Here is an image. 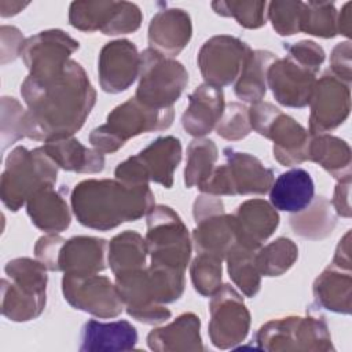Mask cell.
I'll return each mask as SVG.
<instances>
[{
	"label": "cell",
	"mask_w": 352,
	"mask_h": 352,
	"mask_svg": "<svg viewBox=\"0 0 352 352\" xmlns=\"http://www.w3.org/2000/svg\"><path fill=\"white\" fill-rule=\"evenodd\" d=\"M47 271L37 258L33 260L30 257L12 258L4 267V272L10 280L34 293H47Z\"/></svg>",
	"instance_id": "40"
},
{
	"label": "cell",
	"mask_w": 352,
	"mask_h": 352,
	"mask_svg": "<svg viewBox=\"0 0 352 352\" xmlns=\"http://www.w3.org/2000/svg\"><path fill=\"white\" fill-rule=\"evenodd\" d=\"M65 241L58 234H47L37 239L34 256L48 271H58V254Z\"/></svg>",
	"instance_id": "47"
},
{
	"label": "cell",
	"mask_w": 352,
	"mask_h": 352,
	"mask_svg": "<svg viewBox=\"0 0 352 352\" xmlns=\"http://www.w3.org/2000/svg\"><path fill=\"white\" fill-rule=\"evenodd\" d=\"M352 3L348 1L344 4L341 11L337 12V30L338 34H342L345 37H351L352 33Z\"/></svg>",
	"instance_id": "52"
},
{
	"label": "cell",
	"mask_w": 352,
	"mask_h": 352,
	"mask_svg": "<svg viewBox=\"0 0 352 352\" xmlns=\"http://www.w3.org/2000/svg\"><path fill=\"white\" fill-rule=\"evenodd\" d=\"M309 135L327 133L344 124L351 111V85L330 70L315 82L309 102Z\"/></svg>",
	"instance_id": "17"
},
{
	"label": "cell",
	"mask_w": 352,
	"mask_h": 352,
	"mask_svg": "<svg viewBox=\"0 0 352 352\" xmlns=\"http://www.w3.org/2000/svg\"><path fill=\"white\" fill-rule=\"evenodd\" d=\"M148 254L146 239L136 231L126 230L109 242L107 263L114 275L144 268Z\"/></svg>",
	"instance_id": "35"
},
{
	"label": "cell",
	"mask_w": 352,
	"mask_h": 352,
	"mask_svg": "<svg viewBox=\"0 0 352 352\" xmlns=\"http://www.w3.org/2000/svg\"><path fill=\"white\" fill-rule=\"evenodd\" d=\"M59 166L43 146L28 150L15 147L6 158L0 179V198L11 212H18L43 186H55Z\"/></svg>",
	"instance_id": "4"
},
{
	"label": "cell",
	"mask_w": 352,
	"mask_h": 352,
	"mask_svg": "<svg viewBox=\"0 0 352 352\" xmlns=\"http://www.w3.org/2000/svg\"><path fill=\"white\" fill-rule=\"evenodd\" d=\"M180 161V139L170 135L160 136L138 154L120 162L114 176L128 186H148L150 182H154L165 188H170Z\"/></svg>",
	"instance_id": "9"
},
{
	"label": "cell",
	"mask_w": 352,
	"mask_h": 352,
	"mask_svg": "<svg viewBox=\"0 0 352 352\" xmlns=\"http://www.w3.org/2000/svg\"><path fill=\"white\" fill-rule=\"evenodd\" d=\"M173 118V107L164 110L153 109L140 103L133 96L116 106L107 114L106 124L94 128L88 139L92 148L102 154H113L132 138L168 129Z\"/></svg>",
	"instance_id": "3"
},
{
	"label": "cell",
	"mask_w": 352,
	"mask_h": 352,
	"mask_svg": "<svg viewBox=\"0 0 352 352\" xmlns=\"http://www.w3.org/2000/svg\"><path fill=\"white\" fill-rule=\"evenodd\" d=\"M114 276L125 311L132 319L144 324H160L170 319V309L164 304H158L155 300L146 267Z\"/></svg>",
	"instance_id": "18"
},
{
	"label": "cell",
	"mask_w": 352,
	"mask_h": 352,
	"mask_svg": "<svg viewBox=\"0 0 352 352\" xmlns=\"http://www.w3.org/2000/svg\"><path fill=\"white\" fill-rule=\"evenodd\" d=\"M252 131L272 140L274 158L282 166H294L308 161L309 132L293 117L270 102H257L249 107Z\"/></svg>",
	"instance_id": "6"
},
{
	"label": "cell",
	"mask_w": 352,
	"mask_h": 352,
	"mask_svg": "<svg viewBox=\"0 0 352 352\" xmlns=\"http://www.w3.org/2000/svg\"><path fill=\"white\" fill-rule=\"evenodd\" d=\"M221 258L209 253H197L190 265L191 283L197 293L212 297L221 287Z\"/></svg>",
	"instance_id": "41"
},
{
	"label": "cell",
	"mask_w": 352,
	"mask_h": 352,
	"mask_svg": "<svg viewBox=\"0 0 352 352\" xmlns=\"http://www.w3.org/2000/svg\"><path fill=\"white\" fill-rule=\"evenodd\" d=\"M45 153L63 170L76 173H99L104 169V155L85 147L76 138L51 140L43 144Z\"/></svg>",
	"instance_id": "30"
},
{
	"label": "cell",
	"mask_w": 352,
	"mask_h": 352,
	"mask_svg": "<svg viewBox=\"0 0 352 352\" xmlns=\"http://www.w3.org/2000/svg\"><path fill=\"white\" fill-rule=\"evenodd\" d=\"M70 205L81 226L109 231L147 216L155 201L148 186H128L117 179H87L74 186Z\"/></svg>",
	"instance_id": "2"
},
{
	"label": "cell",
	"mask_w": 352,
	"mask_h": 352,
	"mask_svg": "<svg viewBox=\"0 0 352 352\" xmlns=\"http://www.w3.org/2000/svg\"><path fill=\"white\" fill-rule=\"evenodd\" d=\"M140 73V52L136 45L120 38L106 43L98 59V76L102 91L107 94H120L126 91Z\"/></svg>",
	"instance_id": "19"
},
{
	"label": "cell",
	"mask_w": 352,
	"mask_h": 352,
	"mask_svg": "<svg viewBox=\"0 0 352 352\" xmlns=\"http://www.w3.org/2000/svg\"><path fill=\"white\" fill-rule=\"evenodd\" d=\"M192 36L191 16L183 8L164 7L158 10L148 25L150 48L173 58L190 43Z\"/></svg>",
	"instance_id": "21"
},
{
	"label": "cell",
	"mask_w": 352,
	"mask_h": 352,
	"mask_svg": "<svg viewBox=\"0 0 352 352\" xmlns=\"http://www.w3.org/2000/svg\"><path fill=\"white\" fill-rule=\"evenodd\" d=\"M226 164L213 169L210 177L198 190L204 194L221 195H263L274 183V170L249 153L232 147L223 150Z\"/></svg>",
	"instance_id": "7"
},
{
	"label": "cell",
	"mask_w": 352,
	"mask_h": 352,
	"mask_svg": "<svg viewBox=\"0 0 352 352\" xmlns=\"http://www.w3.org/2000/svg\"><path fill=\"white\" fill-rule=\"evenodd\" d=\"M351 55H352V45L349 40L338 43L333 48L330 55V72L349 85L352 81Z\"/></svg>",
	"instance_id": "48"
},
{
	"label": "cell",
	"mask_w": 352,
	"mask_h": 352,
	"mask_svg": "<svg viewBox=\"0 0 352 352\" xmlns=\"http://www.w3.org/2000/svg\"><path fill=\"white\" fill-rule=\"evenodd\" d=\"M47 304V293H33L8 278L1 279V314L12 322L38 318Z\"/></svg>",
	"instance_id": "34"
},
{
	"label": "cell",
	"mask_w": 352,
	"mask_h": 352,
	"mask_svg": "<svg viewBox=\"0 0 352 352\" xmlns=\"http://www.w3.org/2000/svg\"><path fill=\"white\" fill-rule=\"evenodd\" d=\"M192 216L195 228L191 236L197 253H209L224 260L236 243L234 216L227 214L223 201L210 194L197 197L192 205Z\"/></svg>",
	"instance_id": "11"
},
{
	"label": "cell",
	"mask_w": 352,
	"mask_h": 352,
	"mask_svg": "<svg viewBox=\"0 0 352 352\" xmlns=\"http://www.w3.org/2000/svg\"><path fill=\"white\" fill-rule=\"evenodd\" d=\"M219 158L217 146L206 138H195L187 147L184 184L187 188L201 187L212 175Z\"/></svg>",
	"instance_id": "37"
},
{
	"label": "cell",
	"mask_w": 352,
	"mask_h": 352,
	"mask_svg": "<svg viewBox=\"0 0 352 352\" xmlns=\"http://www.w3.org/2000/svg\"><path fill=\"white\" fill-rule=\"evenodd\" d=\"M109 242L103 238L78 235L66 239L58 254V271L72 275H91L106 270Z\"/></svg>",
	"instance_id": "24"
},
{
	"label": "cell",
	"mask_w": 352,
	"mask_h": 352,
	"mask_svg": "<svg viewBox=\"0 0 352 352\" xmlns=\"http://www.w3.org/2000/svg\"><path fill=\"white\" fill-rule=\"evenodd\" d=\"M270 204L282 212L304 210L315 198V184L302 168H292L280 173L270 188Z\"/></svg>",
	"instance_id": "28"
},
{
	"label": "cell",
	"mask_w": 352,
	"mask_h": 352,
	"mask_svg": "<svg viewBox=\"0 0 352 352\" xmlns=\"http://www.w3.org/2000/svg\"><path fill=\"white\" fill-rule=\"evenodd\" d=\"M188 84V72L179 60L153 48L140 52V73L135 98L153 109L173 107Z\"/></svg>",
	"instance_id": "8"
},
{
	"label": "cell",
	"mask_w": 352,
	"mask_h": 352,
	"mask_svg": "<svg viewBox=\"0 0 352 352\" xmlns=\"http://www.w3.org/2000/svg\"><path fill=\"white\" fill-rule=\"evenodd\" d=\"M308 161L320 165L337 182L351 179V147L341 138L329 133L312 135L308 146Z\"/></svg>",
	"instance_id": "31"
},
{
	"label": "cell",
	"mask_w": 352,
	"mask_h": 352,
	"mask_svg": "<svg viewBox=\"0 0 352 352\" xmlns=\"http://www.w3.org/2000/svg\"><path fill=\"white\" fill-rule=\"evenodd\" d=\"M314 300L319 308L349 315L352 311V275L333 264L326 267L312 286Z\"/></svg>",
	"instance_id": "29"
},
{
	"label": "cell",
	"mask_w": 352,
	"mask_h": 352,
	"mask_svg": "<svg viewBox=\"0 0 352 352\" xmlns=\"http://www.w3.org/2000/svg\"><path fill=\"white\" fill-rule=\"evenodd\" d=\"M253 341L258 349L268 352L336 351L329 324L320 314L274 318L256 331Z\"/></svg>",
	"instance_id": "5"
},
{
	"label": "cell",
	"mask_w": 352,
	"mask_h": 352,
	"mask_svg": "<svg viewBox=\"0 0 352 352\" xmlns=\"http://www.w3.org/2000/svg\"><path fill=\"white\" fill-rule=\"evenodd\" d=\"M26 110L12 96H1V150L26 138Z\"/></svg>",
	"instance_id": "43"
},
{
	"label": "cell",
	"mask_w": 352,
	"mask_h": 352,
	"mask_svg": "<svg viewBox=\"0 0 352 352\" xmlns=\"http://www.w3.org/2000/svg\"><path fill=\"white\" fill-rule=\"evenodd\" d=\"M62 293L74 309L102 319L116 318L125 308L116 283L107 276L98 274H65L62 278Z\"/></svg>",
	"instance_id": "14"
},
{
	"label": "cell",
	"mask_w": 352,
	"mask_h": 352,
	"mask_svg": "<svg viewBox=\"0 0 352 352\" xmlns=\"http://www.w3.org/2000/svg\"><path fill=\"white\" fill-rule=\"evenodd\" d=\"M146 243L151 264L186 270L192 241L182 217L166 205H155L147 213Z\"/></svg>",
	"instance_id": "10"
},
{
	"label": "cell",
	"mask_w": 352,
	"mask_h": 352,
	"mask_svg": "<svg viewBox=\"0 0 352 352\" xmlns=\"http://www.w3.org/2000/svg\"><path fill=\"white\" fill-rule=\"evenodd\" d=\"M67 188L55 190L54 186H43L26 202V213L38 230L47 234H59L72 223L70 208L65 199Z\"/></svg>",
	"instance_id": "26"
},
{
	"label": "cell",
	"mask_w": 352,
	"mask_h": 352,
	"mask_svg": "<svg viewBox=\"0 0 352 352\" xmlns=\"http://www.w3.org/2000/svg\"><path fill=\"white\" fill-rule=\"evenodd\" d=\"M250 52L249 44L241 38L217 34L202 44L197 55V63L205 82L221 88L236 81Z\"/></svg>",
	"instance_id": "15"
},
{
	"label": "cell",
	"mask_w": 352,
	"mask_h": 352,
	"mask_svg": "<svg viewBox=\"0 0 352 352\" xmlns=\"http://www.w3.org/2000/svg\"><path fill=\"white\" fill-rule=\"evenodd\" d=\"M297 258L298 248L286 236H279L256 252V265L260 275L270 278L286 274Z\"/></svg>",
	"instance_id": "38"
},
{
	"label": "cell",
	"mask_w": 352,
	"mask_h": 352,
	"mask_svg": "<svg viewBox=\"0 0 352 352\" xmlns=\"http://www.w3.org/2000/svg\"><path fill=\"white\" fill-rule=\"evenodd\" d=\"M214 129L220 138L230 142L245 139L252 132L249 107L238 102L228 103Z\"/></svg>",
	"instance_id": "45"
},
{
	"label": "cell",
	"mask_w": 352,
	"mask_h": 352,
	"mask_svg": "<svg viewBox=\"0 0 352 352\" xmlns=\"http://www.w3.org/2000/svg\"><path fill=\"white\" fill-rule=\"evenodd\" d=\"M258 250V249H257ZM235 243L226 256L231 280L246 297H254L261 287V275L256 265V252Z\"/></svg>",
	"instance_id": "36"
},
{
	"label": "cell",
	"mask_w": 352,
	"mask_h": 352,
	"mask_svg": "<svg viewBox=\"0 0 352 352\" xmlns=\"http://www.w3.org/2000/svg\"><path fill=\"white\" fill-rule=\"evenodd\" d=\"M316 73L301 66L290 56L276 58L268 69L267 87L275 100L286 107L302 109L309 104Z\"/></svg>",
	"instance_id": "20"
},
{
	"label": "cell",
	"mask_w": 352,
	"mask_h": 352,
	"mask_svg": "<svg viewBox=\"0 0 352 352\" xmlns=\"http://www.w3.org/2000/svg\"><path fill=\"white\" fill-rule=\"evenodd\" d=\"M351 179L338 180L333 192V198L330 201L334 212L345 219L351 217Z\"/></svg>",
	"instance_id": "50"
},
{
	"label": "cell",
	"mask_w": 352,
	"mask_h": 352,
	"mask_svg": "<svg viewBox=\"0 0 352 352\" xmlns=\"http://www.w3.org/2000/svg\"><path fill=\"white\" fill-rule=\"evenodd\" d=\"M276 58V54L271 51L252 50L234 85V92L238 99L252 104L263 100L268 88V69Z\"/></svg>",
	"instance_id": "32"
},
{
	"label": "cell",
	"mask_w": 352,
	"mask_h": 352,
	"mask_svg": "<svg viewBox=\"0 0 352 352\" xmlns=\"http://www.w3.org/2000/svg\"><path fill=\"white\" fill-rule=\"evenodd\" d=\"M80 43L60 29H48L25 38L19 56L36 81H50L59 76Z\"/></svg>",
	"instance_id": "12"
},
{
	"label": "cell",
	"mask_w": 352,
	"mask_h": 352,
	"mask_svg": "<svg viewBox=\"0 0 352 352\" xmlns=\"http://www.w3.org/2000/svg\"><path fill=\"white\" fill-rule=\"evenodd\" d=\"M285 50L287 51V56L316 74L326 59L324 50L312 40H301L298 43L285 44Z\"/></svg>",
	"instance_id": "46"
},
{
	"label": "cell",
	"mask_w": 352,
	"mask_h": 352,
	"mask_svg": "<svg viewBox=\"0 0 352 352\" xmlns=\"http://www.w3.org/2000/svg\"><path fill=\"white\" fill-rule=\"evenodd\" d=\"M232 216L236 243L253 250L260 249L279 226L278 210L260 198L242 202Z\"/></svg>",
	"instance_id": "22"
},
{
	"label": "cell",
	"mask_w": 352,
	"mask_h": 352,
	"mask_svg": "<svg viewBox=\"0 0 352 352\" xmlns=\"http://www.w3.org/2000/svg\"><path fill=\"white\" fill-rule=\"evenodd\" d=\"M138 338L136 327L128 320L100 322L89 319L81 329L78 349L81 352L132 351L136 348Z\"/></svg>",
	"instance_id": "27"
},
{
	"label": "cell",
	"mask_w": 352,
	"mask_h": 352,
	"mask_svg": "<svg viewBox=\"0 0 352 352\" xmlns=\"http://www.w3.org/2000/svg\"><path fill=\"white\" fill-rule=\"evenodd\" d=\"M337 10L334 3L329 1H308L304 3L301 15V32L322 37L333 38L338 34L337 30Z\"/></svg>",
	"instance_id": "39"
},
{
	"label": "cell",
	"mask_w": 352,
	"mask_h": 352,
	"mask_svg": "<svg viewBox=\"0 0 352 352\" xmlns=\"http://www.w3.org/2000/svg\"><path fill=\"white\" fill-rule=\"evenodd\" d=\"M147 345L155 352H201V319L194 312L179 315L169 324L153 329L147 334Z\"/></svg>",
	"instance_id": "25"
},
{
	"label": "cell",
	"mask_w": 352,
	"mask_h": 352,
	"mask_svg": "<svg viewBox=\"0 0 352 352\" xmlns=\"http://www.w3.org/2000/svg\"><path fill=\"white\" fill-rule=\"evenodd\" d=\"M213 11L220 16H231L246 29H258L267 21V1H213Z\"/></svg>",
	"instance_id": "42"
},
{
	"label": "cell",
	"mask_w": 352,
	"mask_h": 352,
	"mask_svg": "<svg viewBox=\"0 0 352 352\" xmlns=\"http://www.w3.org/2000/svg\"><path fill=\"white\" fill-rule=\"evenodd\" d=\"M26 103V138L51 142L72 138L78 132L96 103V91L87 72L70 59L63 72L50 81L29 76L21 85Z\"/></svg>",
	"instance_id": "1"
},
{
	"label": "cell",
	"mask_w": 352,
	"mask_h": 352,
	"mask_svg": "<svg viewBox=\"0 0 352 352\" xmlns=\"http://www.w3.org/2000/svg\"><path fill=\"white\" fill-rule=\"evenodd\" d=\"M138 22L135 7L129 1L85 0L69 7V23L81 32H100L106 36L131 33Z\"/></svg>",
	"instance_id": "16"
},
{
	"label": "cell",
	"mask_w": 352,
	"mask_h": 352,
	"mask_svg": "<svg viewBox=\"0 0 352 352\" xmlns=\"http://www.w3.org/2000/svg\"><path fill=\"white\" fill-rule=\"evenodd\" d=\"M267 7V18L279 36H293L301 32L304 1H271Z\"/></svg>",
	"instance_id": "44"
},
{
	"label": "cell",
	"mask_w": 352,
	"mask_h": 352,
	"mask_svg": "<svg viewBox=\"0 0 352 352\" xmlns=\"http://www.w3.org/2000/svg\"><path fill=\"white\" fill-rule=\"evenodd\" d=\"M224 107L226 103L221 88L206 82L198 85L188 95V106L182 116L183 129L194 138H204L216 128Z\"/></svg>",
	"instance_id": "23"
},
{
	"label": "cell",
	"mask_w": 352,
	"mask_h": 352,
	"mask_svg": "<svg viewBox=\"0 0 352 352\" xmlns=\"http://www.w3.org/2000/svg\"><path fill=\"white\" fill-rule=\"evenodd\" d=\"M1 34V65L12 62L19 56L21 47L25 41L21 30L15 26L3 25L0 29Z\"/></svg>",
	"instance_id": "49"
},
{
	"label": "cell",
	"mask_w": 352,
	"mask_h": 352,
	"mask_svg": "<svg viewBox=\"0 0 352 352\" xmlns=\"http://www.w3.org/2000/svg\"><path fill=\"white\" fill-rule=\"evenodd\" d=\"M331 264L341 268V270L351 271V265H352V260H351V230H348L345 232V235L340 239V242L336 248Z\"/></svg>",
	"instance_id": "51"
},
{
	"label": "cell",
	"mask_w": 352,
	"mask_h": 352,
	"mask_svg": "<svg viewBox=\"0 0 352 352\" xmlns=\"http://www.w3.org/2000/svg\"><path fill=\"white\" fill-rule=\"evenodd\" d=\"M29 3H21V1H8V0H0V15L3 18L16 15L21 12Z\"/></svg>",
	"instance_id": "53"
},
{
	"label": "cell",
	"mask_w": 352,
	"mask_h": 352,
	"mask_svg": "<svg viewBox=\"0 0 352 352\" xmlns=\"http://www.w3.org/2000/svg\"><path fill=\"white\" fill-rule=\"evenodd\" d=\"M333 210L327 198L315 197L304 210L290 216L289 224L296 235L311 241H320L327 238L336 228L337 216Z\"/></svg>",
	"instance_id": "33"
},
{
	"label": "cell",
	"mask_w": 352,
	"mask_h": 352,
	"mask_svg": "<svg viewBox=\"0 0 352 352\" xmlns=\"http://www.w3.org/2000/svg\"><path fill=\"white\" fill-rule=\"evenodd\" d=\"M209 314L208 333L213 346L230 349L245 341L250 330V312L230 283L221 285L210 297Z\"/></svg>",
	"instance_id": "13"
}]
</instances>
